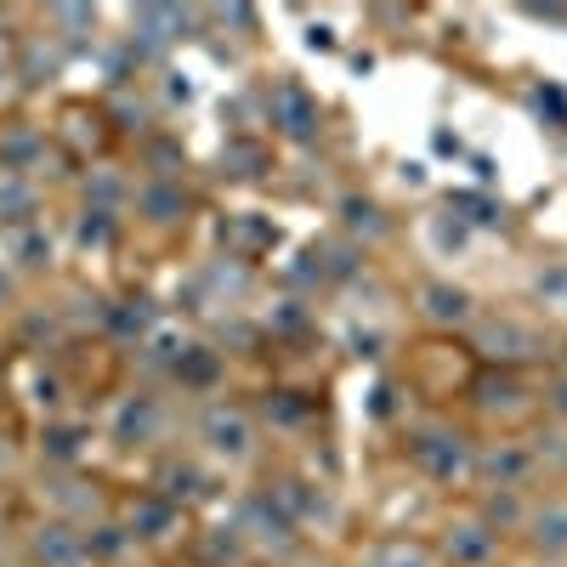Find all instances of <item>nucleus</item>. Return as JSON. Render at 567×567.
<instances>
[{
    "instance_id": "obj_1",
    "label": "nucleus",
    "mask_w": 567,
    "mask_h": 567,
    "mask_svg": "<svg viewBox=\"0 0 567 567\" xmlns=\"http://www.w3.org/2000/svg\"><path fill=\"white\" fill-rule=\"evenodd\" d=\"M403 465L432 494L465 499L471 494V471H477V432L460 425V420H449V414H420V420L403 425Z\"/></svg>"
},
{
    "instance_id": "obj_2",
    "label": "nucleus",
    "mask_w": 567,
    "mask_h": 567,
    "mask_svg": "<svg viewBox=\"0 0 567 567\" xmlns=\"http://www.w3.org/2000/svg\"><path fill=\"white\" fill-rule=\"evenodd\" d=\"M187 449H194L216 477H245V471L261 465L267 454V425H261V409L239 403V398H205L194 409V425H187Z\"/></svg>"
},
{
    "instance_id": "obj_3",
    "label": "nucleus",
    "mask_w": 567,
    "mask_h": 567,
    "mask_svg": "<svg viewBox=\"0 0 567 567\" xmlns=\"http://www.w3.org/2000/svg\"><path fill=\"white\" fill-rule=\"evenodd\" d=\"M465 347L488 369H505V374H528V369L556 363V336L534 307H483L477 323L465 329Z\"/></svg>"
},
{
    "instance_id": "obj_4",
    "label": "nucleus",
    "mask_w": 567,
    "mask_h": 567,
    "mask_svg": "<svg viewBox=\"0 0 567 567\" xmlns=\"http://www.w3.org/2000/svg\"><path fill=\"white\" fill-rule=\"evenodd\" d=\"M425 539H432V550H437L443 567H511V561H516L511 539H505L471 499H454Z\"/></svg>"
},
{
    "instance_id": "obj_5",
    "label": "nucleus",
    "mask_w": 567,
    "mask_h": 567,
    "mask_svg": "<svg viewBox=\"0 0 567 567\" xmlns=\"http://www.w3.org/2000/svg\"><path fill=\"white\" fill-rule=\"evenodd\" d=\"M545 477L534 465V449L523 432H488L477 437V471H471V494H505V499H528L539 494Z\"/></svg>"
},
{
    "instance_id": "obj_6",
    "label": "nucleus",
    "mask_w": 567,
    "mask_h": 567,
    "mask_svg": "<svg viewBox=\"0 0 567 567\" xmlns=\"http://www.w3.org/2000/svg\"><path fill=\"white\" fill-rule=\"evenodd\" d=\"M523 567H567V488H539L511 528Z\"/></svg>"
},
{
    "instance_id": "obj_7",
    "label": "nucleus",
    "mask_w": 567,
    "mask_h": 567,
    "mask_svg": "<svg viewBox=\"0 0 567 567\" xmlns=\"http://www.w3.org/2000/svg\"><path fill=\"white\" fill-rule=\"evenodd\" d=\"M477 312H483L477 290H465V284H454V278H420L414 284V318L432 329V336H460L465 341V329L477 323Z\"/></svg>"
},
{
    "instance_id": "obj_8",
    "label": "nucleus",
    "mask_w": 567,
    "mask_h": 567,
    "mask_svg": "<svg viewBox=\"0 0 567 567\" xmlns=\"http://www.w3.org/2000/svg\"><path fill=\"white\" fill-rule=\"evenodd\" d=\"M23 561L29 567H97L85 545V528L58 523V516H40V523L23 534Z\"/></svg>"
},
{
    "instance_id": "obj_9",
    "label": "nucleus",
    "mask_w": 567,
    "mask_h": 567,
    "mask_svg": "<svg viewBox=\"0 0 567 567\" xmlns=\"http://www.w3.org/2000/svg\"><path fill=\"white\" fill-rule=\"evenodd\" d=\"M120 528L131 534L136 550H142V545H171L176 534H187V511L171 505V499H159V494L148 488V494H136V505H125V523H120Z\"/></svg>"
},
{
    "instance_id": "obj_10",
    "label": "nucleus",
    "mask_w": 567,
    "mask_h": 567,
    "mask_svg": "<svg viewBox=\"0 0 567 567\" xmlns=\"http://www.w3.org/2000/svg\"><path fill=\"white\" fill-rule=\"evenodd\" d=\"M171 425V409L159 392H131L120 409H114V443L120 449H154Z\"/></svg>"
},
{
    "instance_id": "obj_11",
    "label": "nucleus",
    "mask_w": 567,
    "mask_h": 567,
    "mask_svg": "<svg viewBox=\"0 0 567 567\" xmlns=\"http://www.w3.org/2000/svg\"><path fill=\"white\" fill-rule=\"evenodd\" d=\"M347 567H443V561L425 534H369L363 545H352Z\"/></svg>"
},
{
    "instance_id": "obj_12",
    "label": "nucleus",
    "mask_w": 567,
    "mask_h": 567,
    "mask_svg": "<svg viewBox=\"0 0 567 567\" xmlns=\"http://www.w3.org/2000/svg\"><path fill=\"white\" fill-rule=\"evenodd\" d=\"M131 210L148 227H176V221H187V194H182V182L154 176V182H142L131 194Z\"/></svg>"
},
{
    "instance_id": "obj_13",
    "label": "nucleus",
    "mask_w": 567,
    "mask_h": 567,
    "mask_svg": "<svg viewBox=\"0 0 567 567\" xmlns=\"http://www.w3.org/2000/svg\"><path fill=\"white\" fill-rule=\"evenodd\" d=\"M523 437H528V449H534V465H539L545 488H567V425H556V420L539 414Z\"/></svg>"
},
{
    "instance_id": "obj_14",
    "label": "nucleus",
    "mask_w": 567,
    "mask_h": 567,
    "mask_svg": "<svg viewBox=\"0 0 567 567\" xmlns=\"http://www.w3.org/2000/svg\"><path fill=\"white\" fill-rule=\"evenodd\" d=\"M45 159V131L40 125H12L0 136V176H34V165Z\"/></svg>"
},
{
    "instance_id": "obj_15",
    "label": "nucleus",
    "mask_w": 567,
    "mask_h": 567,
    "mask_svg": "<svg viewBox=\"0 0 567 567\" xmlns=\"http://www.w3.org/2000/svg\"><path fill=\"white\" fill-rule=\"evenodd\" d=\"M534 312L545 318V323H556V329H567V261H545L539 272H534Z\"/></svg>"
},
{
    "instance_id": "obj_16",
    "label": "nucleus",
    "mask_w": 567,
    "mask_h": 567,
    "mask_svg": "<svg viewBox=\"0 0 567 567\" xmlns=\"http://www.w3.org/2000/svg\"><path fill=\"white\" fill-rule=\"evenodd\" d=\"M131 40H142V45H176V40H187L182 29H187V12H176V7H142V12H131Z\"/></svg>"
},
{
    "instance_id": "obj_17",
    "label": "nucleus",
    "mask_w": 567,
    "mask_h": 567,
    "mask_svg": "<svg viewBox=\"0 0 567 567\" xmlns=\"http://www.w3.org/2000/svg\"><path fill=\"white\" fill-rule=\"evenodd\" d=\"M539 414L556 420V425H567V369L561 363L550 369V381H539Z\"/></svg>"
},
{
    "instance_id": "obj_18",
    "label": "nucleus",
    "mask_w": 567,
    "mask_h": 567,
    "mask_svg": "<svg viewBox=\"0 0 567 567\" xmlns=\"http://www.w3.org/2000/svg\"><path fill=\"white\" fill-rule=\"evenodd\" d=\"M556 363H561V369H567V341H561V352H556Z\"/></svg>"
},
{
    "instance_id": "obj_19",
    "label": "nucleus",
    "mask_w": 567,
    "mask_h": 567,
    "mask_svg": "<svg viewBox=\"0 0 567 567\" xmlns=\"http://www.w3.org/2000/svg\"><path fill=\"white\" fill-rule=\"evenodd\" d=\"M12 567H29V561H23V556H18V561H12Z\"/></svg>"
},
{
    "instance_id": "obj_20",
    "label": "nucleus",
    "mask_w": 567,
    "mask_h": 567,
    "mask_svg": "<svg viewBox=\"0 0 567 567\" xmlns=\"http://www.w3.org/2000/svg\"><path fill=\"white\" fill-rule=\"evenodd\" d=\"M511 567H523V561H511Z\"/></svg>"
}]
</instances>
